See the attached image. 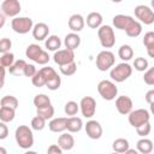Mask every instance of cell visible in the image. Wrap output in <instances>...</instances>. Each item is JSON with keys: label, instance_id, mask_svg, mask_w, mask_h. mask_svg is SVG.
<instances>
[{"label": "cell", "instance_id": "cell-1", "mask_svg": "<svg viewBox=\"0 0 154 154\" xmlns=\"http://www.w3.org/2000/svg\"><path fill=\"white\" fill-rule=\"evenodd\" d=\"M14 138L19 148L26 150L34 146V135L32 130L26 125H19L16 129Z\"/></svg>", "mask_w": 154, "mask_h": 154}, {"label": "cell", "instance_id": "cell-2", "mask_svg": "<svg viewBox=\"0 0 154 154\" xmlns=\"http://www.w3.org/2000/svg\"><path fill=\"white\" fill-rule=\"evenodd\" d=\"M25 55L30 60L35 61L38 65H46L49 61V55L46 51H43L38 45L31 43L25 49Z\"/></svg>", "mask_w": 154, "mask_h": 154}, {"label": "cell", "instance_id": "cell-3", "mask_svg": "<svg viewBox=\"0 0 154 154\" xmlns=\"http://www.w3.org/2000/svg\"><path fill=\"white\" fill-rule=\"evenodd\" d=\"M132 73V67L130 64H128L126 61L124 63H120L118 65H116L111 72H109V77L112 78V81L114 82H118V83H122L124 81H126Z\"/></svg>", "mask_w": 154, "mask_h": 154}, {"label": "cell", "instance_id": "cell-4", "mask_svg": "<svg viewBox=\"0 0 154 154\" xmlns=\"http://www.w3.org/2000/svg\"><path fill=\"white\" fill-rule=\"evenodd\" d=\"M97 36L103 48H112L116 45V35L109 25H101L97 28Z\"/></svg>", "mask_w": 154, "mask_h": 154}, {"label": "cell", "instance_id": "cell-5", "mask_svg": "<svg viewBox=\"0 0 154 154\" xmlns=\"http://www.w3.org/2000/svg\"><path fill=\"white\" fill-rule=\"evenodd\" d=\"M97 91L103 100L112 101L118 95V88L112 81L103 79L97 84Z\"/></svg>", "mask_w": 154, "mask_h": 154}, {"label": "cell", "instance_id": "cell-6", "mask_svg": "<svg viewBox=\"0 0 154 154\" xmlns=\"http://www.w3.org/2000/svg\"><path fill=\"white\" fill-rule=\"evenodd\" d=\"M11 26L14 32L23 35V34H28L32 29L34 23L32 19L29 17H14L11 22Z\"/></svg>", "mask_w": 154, "mask_h": 154}, {"label": "cell", "instance_id": "cell-7", "mask_svg": "<svg viewBox=\"0 0 154 154\" xmlns=\"http://www.w3.org/2000/svg\"><path fill=\"white\" fill-rule=\"evenodd\" d=\"M116 63V57L111 51H101L96 57V67L100 71L109 70Z\"/></svg>", "mask_w": 154, "mask_h": 154}, {"label": "cell", "instance_id": "cell-8", "mask_svg": "<svg viewBox=\"0 0 154 154\" xmlns=\"http://www.w3.org/2000/svg\"><path fill=\"white\" fill-rule=\"evenodd\" d=\"M149 119H150V114H149V112L146 108H138V109L131 111L128 114L129 124L131 126H134V128H137L141 124L149 122Z\"/></svg>", "mask_w": 154, "mask_h": 154}, {"label": "cell", "instance_id": "cell-9", "mask_svg": "<svg viewBox=\"0 0 154 154\" xmlns=\"http://www.w3.org/2000/svg\"><path fill=\"white\" fill-rule=\"evenodd\" d=\"M135 12V16L136 18L144 23L146 25H150L154 23V12L153 10L149 7V6H146V5H137L134 10Z\"/></svg>", "mask_w": 154, "mask_h": 154}, {"label": "cell", "instance_id": "cell-10", "mask_svg": "<svg viewBox=\"0 0 154 154\" xmlns=\"http://www.w3.org/2000/svg\"><path fill=\"white\" fill-rule=\"evenodd\" d=\"M79 109L82 112V116L84 118H91L95 114L96 111V101L91 96H84L82 97L79 102Z\"/></svg>", "mask_w": 154, "mask_h": 154}, {"label": "cell", "instance_id": "cell-11", "mask_svg": "<svg viewBox=\"0 0 154 154\" xmlns=\"http://www.w3.org/2000/svg\"><path fill=\"white\" fill-rule=\"evenodd\" d=\"M1 11L7 17H17L22 11V6L18 0H4L1 4Z\"/></svg>", "mask_w": 154, "mask_h": 154}, {"label": "cell", "instance_id": "cell-12", "mask_svg": "<svg viewBox=\"0 0 154 154\" xmlns=\"http://www.w3.org/2000/svg\"><path fill=\"white\" fill-rule=\"evenodd\" d=\"M53 60L55 64H58L59 66L61 65H65V64H69L71 61H75V53L71 49H58L54 52V55H53Z\"/></svg>", "mask_w": 154, "mask_h": 154}, {"label": "cell", "instance_id": "cell-13", "mask_svg": "<svg viewBox=\"0 0 154 154\" xmlns=\"http://www.w3.org/2000/svg\"><path fill=\"white\" fill-rule=\"evenodd\" d=\"M85 134L88 135L89 138L91 140H99L102 136V126L97 120H88L87 124L84 125Z\"/></svg>", "mask_w": 154, "mask_h": 154}, {"label": "cell", "instance_id": "cell-14", "mask_svg": "<svg viewBox=\"0 0 154 154\" xmlns=\"http://www.w3.org/2000/svg\"><path fill=\"white\" fill-rule=\"evenodd\" d=\"M116 108L120 114L126 116L132 111V100L126 95L118 96L116 99Z\"/></svg>", "mask_w": 154, "mask_h": 154}, {"label": "cell", "instance_id": "cell-15", "mask_svg": "<svg viewBox=\"0 0 154 154\" xmlns=\"http://www.w3.org/2000/svg\"><path fill=\"white\" fill-rule=\"evenodd\" d=\"M31 31H32L34 38L37 40V41H43L49 35V28H48V25L46 23H37V24H35L32 26Z\"/></svg>", "mask_w": 154, "mask_h": 154}, {"label": "cell", "instance_id": "cell-16", "mask_svg": "<svg viewBox=\"0 0 154 154\" xmlns=\"http://www.w3.org/2000/svg\"><path fill=\"white\" fill-rule=\"evenodd\" d=\"M58 146L63 150H71L73 148V146H75V138L71 135V132L70 134H67V132L61 134L59 136V138H58Z\"/></svg>", "mask_w": 154, "mask_h": 154}, {"label": "cell", "instance_id": "cell-17", "mask_svg": "<svg viewBox=\"0 0 154 154\" xmlns=\"http://www.w3.org/2000/svg\"><path fill=\"white\" fill-rule=\"evenodd\" d=\"M84 24H85L84 18H83L81 14H78V13L72 14V16L69 18V28H70L73 32H78V31L83 30Z\"/></svg>", "mask_w": 154, "mask_h": 154}, {"label": "cell", "instance_id": "cell-18", "mask_svg": "<svg viewBox=\"0 0 154 154\" xmlns=\"http://www.w3.org/2000/svg\"><path fill=\"white\" fill-rule=\"evenodd\" d=\"M134 20V18L131 16H126V14H117L113 17V25L116 26V29H120V30H125L130 23Z\"/></svg>", "mask_w": 154, "mask_h": 154}, {"label": "cell", "instance_id": "cell-19", "mask_svg": "<svg viewBox=\"0 0 154 154\" xmlns=\"http://www.w3.org/2000/svg\"><path fill=\"white\" fill-rule=\"evenodd\" d=\"M64 45H65V47L67 49L75 51L81 45V37H79V35L77 32H73V31L70 32V34H67L65 36V38H64Z\"/></svg>", "mask_w": 154, "mask_h": 154}, {"label": "cell", "instance_id": "cell-20", "mask_svg": "<svg viewBox=\"0 0 154 154\" xmlns=\"http://www.w3.org/2000/svg\"><path fill=\"white\" fill-rule=\"evenodd\" d=\"M83 128V122L81 118L78 117H75V116H71L70 118H67V122H66V130L71 134H75V132H79Z\"/></svg>", "mask_w": 154, "mask_h": 154}, {"label": "cell", "instance_id": "cell-21", "mask_svg": "<svg viewBox=\"0 0 154 154\" xmlns=\"http://www.w3.org/2000/svg\"><path fill=\"white\" fill-rule=\"evenodd\" d=\"M66 122H67V118H64V117L54 118L48 123V128L52 132H63L64 130H66Z\"/></svg>", "mask_w": 154, "mask_h": 154}, {"label": "cell", "instance_id": "cell-22", "mask_svg": "<svg viewBox=\"0 0 154 154\" xmlns=\"http://www.w3.org/2000/svg\"><path fill=\"white\" fill-rule=\"evenodd\" d=\"M87 25L91 29H97L102 25V16L99 12H90L87 16Z\"/></svg>", "mask_w": 154, "mask_h": 154}, {"label": "cell", "instance_id": "cell-23", "mask_svg": "<svg viewBox=\"0 0 154 154\" xmlns=\"http://www.w3.org/2000/svg\"><path fill=\"white\" fill-rule=\"evenodd\" d=\"M136 147H137V152H140L141 154H149L153 152V142L146 137L138 140Z\"/></svg>", "mask_w": 154, "mask_h": 154}, {"label": "cell", "instance_id": "cell-24", "mask_svg": "<svg viewBox=\"0 0 154 154\" xmlns=\"http://www.w3.org/2000/svg\"><path fill=\"white\" fill-rule=\"evenodd\" d=\"M143 45L147 48L148 55L150 58H154V32L153 31H148L144 34L143 37Z\"/></svg>", "mask_w": 154, "mask_h": 154}, {"label": "cell", "instance_id": "cell-25", "mask_svg": "<svg viewBox=\"0 0 154 154\" xmlns=\"http://www.w3.org/2000/svg\"><path fill=\"white\" fill-rule=\"evenodd\" d=\"M124 31L126 32V35H128L129 37H137V36H140L141 32H142V25H141L140 22H137V20L134 19V20L130 23V25H129Z\"/></svg>", "mask_w": 154, "mask_h": 154}, {"label": "cell", "instance_id": "cell-26", "mask_svg": "<svg viewBox=\"0 0 154 154\" xmlns=\"http://www.w3.org/2000/svg\"><path fill=\"white\" fill-rule=\"evenodd\" d=\"M45 46L48 51H52V52H55L60 48L61 46V41L59 38V36L57 35H51V36H47L46 41H45Z\"/></svg>", "mask_w": 154, "mask_h": 154}, {"label": "cell", "instance_id": "cell-27", "mask_svg": "<svg viewBox=\"0 0 154 154\" xmlns=\"http://www.w3.org/2000/svg\"><path fill=\"white\" fill-rule=\"evenodd\" d=\"M16 109L11 107H0V120L4 123H10L14 119Z\"/></svg>", "mask_w": 154, "mask_h": 154}, {"label": "cell", "instance_id": "cell-28", "mask_svg": "<svg viewBox=\"0 0 154 154\" xmlns=\"http://www.w3.org/2000/svg\"><path fill=\"white\" fill-rule=\"evenodd\" d=\"M25 60L23 59H19V60H16L10 67H8V72L13 76H20L23 75L24 72V67H25Z\"/></svg>", "mask_w": 154, "mask_h": 154}, {"label": "cell", "instance_id": "cell-29", "mask_svg": "<svg viewBox=\"0 0 154 154\" xmlns=\"http://www.w3.org/2000/svg\"><path fill=\"white\" fill-rule=\"evenodd\" d=\"M112 148L116 153H125L128 150V148H130V144L126 138H117L113 141Z\"/></svg>", "mask_w": 154, "mask_h": 154}, {"label": "cell", "instance_id": "cell-30", "mask_svg": "<svg viewBox=\"0 0 154 154\" xmlns=\"http://www.w3.org/2000/svg\"><path fill=\"white\" fill-rule=\"evenodd\" d=\"M118 55H119V58H120L122 60L129 61V60L134 57V51H132L131 46H129V45H123V46H120L119 49H118Z\"/></svg>", "mask_w": 154, "mask_h": 154}, {"label": "cell", "instance_id": "cell-31", "mask_svg": "<svg viewBox=\"0 0 154 154\" xmlns=\"http://www.w3.org/2000/svg\"><path fill=\"white\" fill-rule=\"evenodd\" d=\"M36 114L40 116V117H42V118H45L46 120H48V119L53 118V116H54V107L49 103L47 106L36 108Z\"/></svg>", "mask_w": 154, "mask_h": 154}, {"label": "cell", "instance_id": "cell-32", "mask_svg": "<svg viewBox=\"0 0 154 154\" xmlns=\"http://www.w3.org/2000/svg\"><path fill=\"white\" fill-rule=\"evenodd\" d=\"M0 106L2 107H11V108H17L18 107V99L12 95H6L0 100Z\"/></svg>", "mask_w": 154, "mask_h": 154}, {"label": "cell", "instance_id": "cell-33", "mask_svg": "<svg viewBox=\"0 0 154 154\" xmlns=\"http://www.w3.org/2000/svg\"><path fill=\"white\" fill-rule=\"evenodd\" d=\"M34 106L36 108H40V107H43V106H47L51 103V99L46 95V94H37L35 97H34Z\"/></svg>", "mask_w": 154, "mask_h": 154}, {"label": "cell", "instance_id": "cell-34", "mask_svg": "<svg viewBox=\"0 0 154 154\" xmlns=\"http://www.w3.org/2000/svg\"><path fill=\"white\" fill-rule=\"evenodd\" d=\"M76 71H77V65H76L75 61H71L69 64H65V65L60 66V72L64 76H72V75H75Z\"/></svg>", "mask_w": 154, "mask_h": 154}, {"label": "cell", "instance_id": "cell-35", "mask_svg": "<svg viewBox=\"0 0 154 154\" xmlns=\"http://www.w3.org/2000/svg\"><path fill=\"white\" fill-rule=\"evenodd\" d=\"M64 111L67 116H76L79 111V105L75 101H67L65 103V107H64Z\"/></svg>", "mask_w": 154, "mask_h": 154}, {"label": "cell", "instance_id": "cell-36", "mask_svg": "<svg viewBox=\"0 0 154 154\" xmlns=\"http://www.w3.org/2000/svg\"><path fill=\"white\" fill-rule=\"evenodd\" d=\"M46 126V119L40 117V116H36L31 119V129L32 130H36V131H41L43 130Z\"/></svg>", "mask_w": 154, "mask_h": 154}, {"label": "cell", "instance_id": "cell-37", "mask_svg": "<svg viewBox=\"0 0 154 154\" xmlns=\"http://www.w3.org/2000/svg\"><path fill=\"white\" fill-rule=\"evenodd\" d=\"M31 83H32L34 87H37V88H41L46 84V79H45V77H43V75L41 73L40 70L36 71L35 75L31 77Z\"/></svg>", "mask_w": 154, "mask_h": 154}, {"label": "cell", "instance_id": "cell-38", "mask_svg": "<svg viewBox=\"0 0 154 154\" xmlns=\"http://www.w3.org/2000/svg\"><path fill=\"white\" fill-rule=\"evenodd\" d=\"M60 84H61V79H60L59 75L53 76L52 78H49V79L46 82V87H47L49 90H57V89H59Z\"/></svg>", "mask_w": 154, "mask_h": 154}, {"label": "cell", "instance_id": "cell-39", "mask_svg": "<svg viewBox=\"0 0 154 154\" xmlns=\"http://www.w3.org/2000/svg\"><path fill=\"white\" fill-rule=\"evenodd\" d=\"M134 67L137 71H146L148 69V60L146 58L138 57L134 60Z\"/></svg>", "mask_w": 154, "mask_h": 154}, {"label": "cell", "instance_id": "cell-40", "mask_svg": "<svg viewBox=\"0 0 154 154\" xmlns=\"http://www.w3.org/2000/svg\"><path fill=\"white\" fill-rule=\"evenodd\" d=\"M135 129H136V132H137L138 136L146 137L147 135H149V132H150V130H152V126H150V123L147 122V123H143V124H141L140 126H137V128H135Z\"/></svg>", "mask_w": 154, "mask_h": 154}, {"label": "cell", "instance_id": "cell-41", "mask_svg": "<svg viewBox=\"0 0 154 154\" xmlns=\"http://www.w3.org/2000/svg\"><path fill=\"white\" fill-rule=\"evenodd\" d=\"M0 60H1V64H2L5 67H10V66L14 63V54L11 53V52H6V53H4V54L1 55Z\"/></svg>", "mask_w": 154, "mask_h": 154}, {"label": "cell", "instance_id": "cell-42", "mask_svg": "<svg viewBox=\"0 0 154 154\" xmlns=\"http://www.w3.org/2000/svg\"><path fill=\"white\" fill-rule=\"evenodd\" d=\"M143 81L148 85H153L154 84V67H150V69L146 70L144 76H143Z\"/></svg>", "mask_w": 154, "mask_h": 154}, {"label": "cell", "instance_id": "cell-43", "mask_svg": "<svg viewBox=\"0 0 154 154\" xmlns=\"http://www.w3.org/2000/svg\"><path fill=\"white\" fill-rule=\"evenodd\" d=\"M12 47V42L10 38L7 37H2L0 38V53L4 54L6 52H10V48Z\"/></svg>", "mask_w": 154, "mask_h": 154}, {"label": "cell", "instance_id": "cell-44", "mask_svg": "<svg viewBox=\"0 0 154 154\" xmlns=\"http://www.w3.org/2000/svg\"><path fill=\"white\" fill-rule=\"evenodd\" d=\"M36 71H37V70H36V67H35L32 64H25L23 75H24L25 77H32V76L35 75Z\"/></svg>", "mask_w": 154, "mask_h": 154}, {"label": "cell", "instance_id": "cell-45", "mask_svg": "<svg viewBox=\"0 0 154 154\" xmlns=\"http://www.w3.org/2000/svg\"><path fill=\"white\" fill-rule=\"evenodd\" d=\"M8 136V128L6 123L0 120V140H5Z\"/></svg>", "mask_w": 154, "mask_h": 154}, {"label": "cell", "instance_id": "cell-46", "mask_svg": "<svg viewBox=\"0 0 154 154\" xmlns=\"http://www.w3.org/2000/svg\"><path fill=\"white\" fill-rule=\"evenodd\" d=\"M47 153H48V154H61V153H63V149H61L58 144H52V146L48 147Z\"/></svg>", "mask_w": 154, "mask_h": 154}, {"label": "cell", "instance_id": "cell-47", "mask_svg": "<svg viewBox=\"0 0 154 154\" xmlns=\"http://www.w3.org/2000/svg\"><path fill=\"white\" fill-rule=\"evenodd\" d=\"M146 101H147V103L148 105H150V106H153V103H154V90L152 89V90H149V91H147V94H146Z\"/></svg>", "mask_w": 154, "mask_h": 154}, {"label": "cell", "instance_id": "cell-48", "mask_svg": "<svg viewBox=\"0 0 154 154\" xmlns=\"http://www.w3.org/2000/svg\"><path fill=\"white\" fill-rule=\"evenodd\" d=\"M5 66L1 64V60H0V89L4 87L5 84Z\"/></svg>", "mask_w": 154, "mask_h": 154}, {"label": "cell", "instance_id": "cell-49", "mask_svg": "<svg viewBox=\"0 0 154 154\" xmlns=\"http://www.w3.org/2000/svg\"><path fill=\"white\" fill-rule=\"evenodd\" d=\"M6 16L4 14V13H0V29L5 25V22H6V18H5Z\"/></svg>", "mask_w": 154, "mask_h": 154}, {"label": "cell", "instance_id": "cell-50", "mask_svg": "<svg viewBox=\"0 0 154 154\" xmlns=\"http://www.w3.org/2000/svg\"><path fill=\"white\" fill-rule=\"evenodd\" d=\"M125 153H128V154H137V149H130V148H128V150Z\"/></svg>", "mask_w": 154, "mask_h": 154}, {"label": "cell", "instance_id": "cell-51", "mask_svg": "<svg viewBox=\"0 0 154 154\" xmlns=\"http://www.w3.org/2000/svg\"><path fill=\"white\" fill-rule=\"evenodd\" d=\"M7 152H6V149L5 148H2V147H0V154H6Z\"/></svg>", "mask_w": 154, "mask_h": 154}, {"label": "cell", "instance_id": "cell-52", "mask_svg": "<svg viewBox=\"0 0 154 154\" xmlns=\"http://www.w3.org/2000/svg\"><path fill=\"white\" fill-rule=\"evenodd\" d=\"M112 1H113V2H122L123 0H112Z\"/></svg>", "mask_w": 154, "mask_h": 154}]
</instances>
